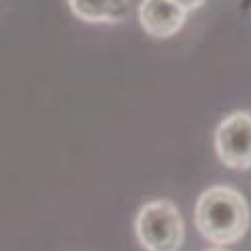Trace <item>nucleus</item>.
<instances>
[{"instance_id":"39448f33","label":"nucleus","mask_w":251,"mask_h":251,"mask_svg":"<svg viewBox=\"0 0 251 251\" xmlns=\"http://www.w3.org/2000/svg\"><path fill=\"white\" fill-rule=\"evenodd\" d=\"M73 14L85 23L117 25L131 16L129 0H67Z\"/></svg>"},{"instance_id":"0eeeda50","label":"nucleus","mask_w":251,"mask_h":251,"mask_svg":"<svg viewBox=\"0 0 251 251\" xmlns=\"http://www.w3.org/2000/svg\"><path fill=\"white\" fill-rule=\"evenodd\" d=\"M209 251H225L223 247H213V249H209Z\"/></svg>"},{"instance_id":"20e7f679","label":"nucleus","mask_w":251,"mask_h":251,"mask_svg":"<svg viewBox=\"0 0 251 251\" xmlns=\"http://www.w3.org/2000/svg\"><path fill=\"white\" fill-rule=\"evenodd\" d=\"M187 10L173 0H143L139 6V23L143 30L155 38H169L181 30Z\"/></svg>"},{"instance_id":"f257e3e1","label":"nucleus","mask_w":251,"mask_h":251,"mask_svg":"<svg viewBox=\"0 0 251 251\" xmlns=\"http://www.w3.org/2000/svg\"><path fill=\"white\" fill-rule=\"evenodd\" d=\"M249 205L245 197L227 185L209 187L195 205V225L213 245H231L243 239L249 229Z\"/></svg>"},{"instance_id":"7ed1b4c3","label":"nucleus","mask_w":251,"mask_h":251,"mask_svg":"<svg viewBox=\"0 0 251 251\" xmlns=\"http://www.w3.org/2000/svg\"><path fill=\"white\" fill-rule=\"evenodd\" d=\"M215 153L229 169H251V113L237 111L215 129Z\"/></svg>"},{"instance_id":"f03ea898","label":"nucleus","mask_w":251,"mask_h":251,"mask_svg":"<svg viewBox=\"0 0 251 251\" xmlns=\"http://www.w3.org/2000/svg\"><path fill=\"white\" fill-rule=\"evenodd\" d=\"M135 233L145 251H179L185 239V225L173 201L157 199L141 207Z\"/></svg>"},{"instance_id":"423d86ee","label":"nucleus","mask_w":251,"mask_h":251,"mask_svg":"<svg viewBox=\"0 0 251 251\" xmlns=\"http://www.w3.org/2000/svg\"><path fill=\"white\" fill-rule=\"evenodd\" d=\"M173 2H177V4H179L181 8H185L187 12H191V10L199 8V6H203L205 0H173Z\"/></svg>"}]
</instances>
